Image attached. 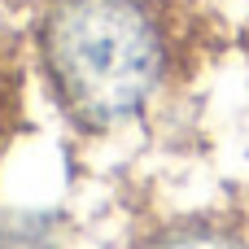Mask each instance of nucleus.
<instances>
[{
    "instance_id": "f257e3e1",
    "label": "nucleus",
    "mask_w": 249,
    "mask_h": 249,
    "mask_svg": "<svg viewBox=\"0 0 249 249\" xmlns=\"http://www.w3.org/2000/svg\"><path fill=\"white\" fill-rule=\"evenodd\" d=\"M39 61L70 123L109 131L166 88L171 35L149 0H48Z\"/></svg>"
},
{
    "instance_id": "f03ea898",
    "label": "nucleus",
    "mask_w": 249,
    "mask_h": 249,
    "mask_svg": "<svg viewBox=\"0 0 249 249\" xmlns=\"http://www.w3.org/2000/svg\"><path fill=\"white\" fill-rule=\"evenodd\" d=\"M136 249H249V223L236 219H184Z\"/></svg>"
}]
</instances>
